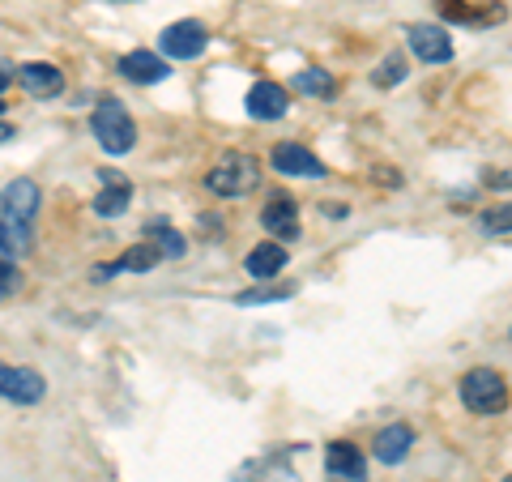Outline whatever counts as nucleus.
<instances>
[{"mask_svg": "<svg viewBox=\"0 0 512 482\" xmlns=\"http://www.w3.org/2000/svg\"><path fill=\"white\" fill-rule=\"evenodd\" d=\"M205 47H210V30L201 22H171L163 35H158V52L171 56V60H197Z\"/></svg>", "mask_w": 512, "mask_h": 482, "instance_id": "4", "label": "nucleus"}, {"mask_svg": "<svg viewBox=\"0 0 512 482\" xmlns=\"http://www.w3.org/2000/svg\"><path fill=\"white\" fill-rule=\"evenodd\" d=\"M0 116H5V103H0Z\"/></svg>", "mask_w": 512, "mask_h": 482, "instance_id": "31", "label": "nucleus"}, {"mask_svg": "<svg viewBox=\"0 0 512 482\" xmlns=\"http://www.w3.org/2000/svg\"><path fill=\"white\" fill-rule=\"evenodd\" d=\"M376 180H380V184H393V188H402V175H397V171H389V167H380V171H376Z\"/></svg>", "mask_w": 512, "mask_h": 482, "instance_id": "28", "label": "nucleus"}, {"mask_svg": "<svg viewBox=\"0 0 512 482\" xmlns=\"http://www.w3.org/2000/svg\"><path fill=\"white\" fill-rule=\"evenodd\" d=\"M483 231H491V235H512V201L483 210Z\"/></svg>", "mask_w": 512, "mask_h": 482, "instance_id": "24", "label": "nucleus"}, {"mask_svg": "<svg viewBox=\"0 0 512 482\" xmlns=\"http://www.w3.org/2000/svg\"><path fill=\"white\" fill-rule=\"evenodd\" d=\"M261 184V163H256L252 154H222L218 163L210 167V175H205V188L214 192V197H248V192Z\"/></svg>", "mask_w": 512, "mask_h": 482, "instance_id": "1", "label": "nucleus"}, {"mask_svg": "<svg viewBox=\"0 0 512 482\" xmlns=\"http://www.w3.org/2000/svg\"><path fill=\"white\" fill-rule=\"evenodd\" d=\"M18 282H22L18 269H13L9 261H0V299H9L13 291H18Z\"/></svg>", "mask_w": 512, "mask_h": 482, "instance_id": "25", "label": "nucleus"}, {"mask_svg": "<svg viewBox=\"0 0 512 482\" xmlns=\"http://www.w3.org/2000/svg\"><path fill=\"white\" fill-rule=\"evenodd\" d=\"M410 448H414V431H410L406 423L380 427V431H376V440H372V453H376V461H384V465L406 461V457H410Z\"/></svg>", "mask_w": 512, "mask_h": 482, "instance_id": "13", "label": "nucleus"}, {"mask_svg": "<svg viewBox=\"0 0 512 482\" xmlns=\"http://www.w3.org/2000/svg\"><path fill=\"white\" fill-rule=\"evenodd\" d=\"M269 163H274L278 175H299V180H325V163L308 150L299 146V141H282V146H274V154H269Z\"/></svg>", "mask_w": 512, "mask_h": 482, "instance_id": "7", "label": "nucleus"}, {"mask_svg": "<svg viewBox=\"0 0 512 482\" xmlns=\"http://www.w3.org/2000/svg\"><path fill=\"white\" fill-rule=\"evenodd\" d=\"M13 82H18V69H13L9 60H0V90H9Z\"/></svg>", "mask_w": 512, "mask_h": 482, "instance_id": "26", "label": "nucleus"}, {"mask_svg": "<svg viewBox=\"0 0 512 482\" xmlns=\"http://www.w3.org/2000/svg\"><path fill=\"white\" fill-rule=\"evenodd\" d=\"M261 222H265L269 235H278V239H299V205L286 197V192H274V197L265 201Z\"/></svg>", "mask_w": 512, "mask_h": 482, "instance_id": "11", "label": "nucleus"}, {"mask_svg": "<svg viewBox=\"0 0 512 482\" xmlns=\"http://www.w3.org/2000/svg\"><path fill=\"white\" fill-rule=\"evenodd\" d=\"M406 43H410V52L419 56L423 64H444V60H453V39H448L444 26L414 22V26L406 30Z\"/></svg>", "mask_w": 512, "mask_h": 482, "instance_id": "8", "label": "nucleus"}, {"mask_svg": "<svg viewBox=\"0 0 512 482\" xmlns=\"http://www.w3.org/2000/svg\"><path fill=\"white\" fill-rule=\"evenodd\" d=\"M103 175V192L94 197V214L99 218H120L128 210V201H133V184L120 180L116 171H99Z\"/></svg>", "mask_w": 512, "mask_h": 482, "instance_id": "14", "label": "nucleus"}, {"mask_svg": "<svg viewBox=\"0 0 512 482\" xmlns=\"http://www.w3.org/2000/svg\"><path fill=\"white\" fill-rule=\"evenodd\" d=\"M402 82H406V56H402V52L384 56V60L376 64V73H372V86L389 90V86H402Z\"/></svg>", "mask_w": 512, "mask_h": 482, "instance_id": "21", "label": "nucleus"}, {"mask_svg": "<svg viewBox=\"0 0 512 482\" xmlns=\"http://www.w3.org/2000/svg\"><path fill=\"white\" fill-rule=\"evenodd\" d=\"M5 141H13V124L0 120V146H5Z\"/></svg>", "mask_w": 512, "mask_h": 482, "instance_id": "29", "label": "nucleus"}, {"mask_svg": "<svg viewBox=\"0 0 512 482\" xmlns=\"http://www.w3.org/2000/svg\"><path fill=\"white\" fill-rule=\"evenodd\" d=\"M291 295H295L291 282H282V286H252V291H239L235 303H239V308H252V303H282Z\"/></svg>", "mask_w": 512, "mask_h": 482, "instance_id": "22", "label": "nucleus"}, {"mask_svg": "<svg viewBox=\"0 0 512 482\" xmlns=\"http://www.w3.org/2000/svg\"><path fill=\"white\" fill-rule=\"evenodd\" d=\"M158 261H163V252H158V244L150 239V244H133V248H128L120 261H116V269H120V273H146V269H154Z\"/></svg>", "mask_w": 512, "mask_h": 482, "instance_id": "19", "label": "nucleus"}, {"mask_svg": "<svg viewBox=\"0 0 512 482\" xmlns=\"http://www.w3.org/2000/svg\"><path fill=\"white\" fill-rule=\"evenodd\" d=\"M504 482H512V474H508V478H504Z\"/></svg>", "mask_w": 512, "mask_h": 482, "instance_id": "32", "label": "nucleus"}, {"mask_svg": "<svg viewBox=\"0 0 512 482\" xmlns=\"http://www.w3.org/2000/svg\"><path fill=\"white\" fill-rule=\"evenodd\" d=\"M39 201H43V192H39L35 180H13V184L0 188V218L30 227L35 214H39Z\"/></svg>", "mask_w": 512, "mask_h": 482, "instance_id": "6", "label": "nucleus"}, {"mask_svg": "<svg viewBox=\"0 0 512 482\" xmlns=\"http://www.w3.org/2000/svg\"><path fill=\"white\" fill-rule=\"evenodd\" d=\"M26 252H30V227L0 218V261L13 265V256H26Z\"/></svg>", "mask_w": 512, "mask_h": 482, "instance_id": "18", "label": "nucleus"}, {"mask_svg": "<svg viewBox=\"0 0 512 482\" xmlns=\"http://www.w3.org/2000/svg\"><path fill=\"white\" fill-rule=\"evenodd\" d=\"M325 465H329L333 478H350V482H363V478H367V461H363V453H359V448L350 444V440L329 444Z\"/></svg>", "mask_w": 512, "mask_h": 482, "instance_id": "15", "label": "nucleus"}, {"mask_svg": "<svg viewBox=\"0 0 512 482\" xmlns=\"http://www.w3.org/2000/svg\"><path fill=\"white\" fill-rule=\"evenodd\" d=\"M150 239L158 244V252H163V256H184V235L171 231L167 222H150Z\"/></svg>", "mask_w": 512, "mask_h": 482, "instance_id": "23", "label": "nucleus"}, {"mask_svg": "<svg viewBox=\"0 0 512 482\" xmlns=\"http://www.w3.org/2000/svg\"><path fill=\"white\" fill-rule=\"evenodd\" d=\"M120 77H128V82H137V86H158L171 77V64H167V56H154L150 47H137V52L120 56Z\"/></svg>", "mask_w": 512, "mask_h": 482, "instance_id": "9", "label": "nucleus"}, {"mask_svg": "<svg viewBox=\"0 0 512 482\" xmlns=\"http://www.w3.org/2000/svg\"><path fill=\"white\" fill-rule=\"evenodd\" d=\"M333 482H350V478H333Z\"/></svg>", "mask_w": 512, "mask_h": 482, "instance_id": "30", "label": "nucleus"}, {"mask_svg": "<svg viewBox=\"0 0 512 482\" xmlns=\"http://www.w3.org/2000/svg\"><path fill=\"white\" fill-rule=\"evenodd\" d=\"M291 86H295L299 94H312V99H329V94L338 90L325 69H303V73H295V82H291Z\"/></svg>", "mask_w": 512, "mask_h": 482, "instance_id": "20", "label": "nucleus"}, {"mask_svg": "<svg viewBox=\"0 0 512 482\" xmlns=\"http://www.w3.org/2000/svg\"><path fill=\"white\" fill-rule=\"evenodd\" d=\"M47 393V380L35 367H13V363H0V397L5 401H18V406H35Z\"/></svg>", "mask_w": 512, "mask_h": 482, "instance_id": "5", "label": "nucleus"}, {"mask_svg": "<svg viewBox=\"0 0 512 482\" xmlns=\"http://www.w3.org/2000/svg\"><path fill=\"white\" fill-rule=\"evenodd\" d=\"M90 128H94V141H99L107 154H128L137 146V124L116 99H103L99 107H94Z\"/></svg>", "mask_w": 512, "mask_h": 482, "instance_id": "3", "label": "nucleus"}, {"mask_svg": "<svg viewBox=\"0 0 512 482\" xmlns=\"http://www.w3.org/2000/svg\"><path fill=\"white\" fill-rule=\"evenodd\" d=\"M461 406L470 414H500L508 406V380L495 367H474L461 376Z\"/></svg>", "mask_w": 512, "mask_h": 482, "instance_id": "2", "label": "nucleus"}, {"mask_svg": "<svg viewBox=\"0 0 512 482\" xmlns=\"http://www.w3.org/2000/svg\"><path fill=\"white\" fill-rule=\"evenodd\" d=\"M286 107H291V94H286V86H278V82H256L248 90V116L252 120H282Z\"/></svg>", "mask_w": 512, "mask_h": 482, "instance_id": "12", "label": "nucleus"}, {"mask_svg": "<svg viewBox=\"0 0 512 482\" xmlns=\"http://www.w3.org/2000/svg\"><path fill=\"white\" fill-rule=\"evenodd\" d=\"M239 482H299V474L282 457H261L248 470H239Z\"/></svg>", "mask_w": 512, "mask_h": 482, "instance_id": "17", "label": "nucleus"}, {"mask_svg": "<svg viewBox=\"0 0 512 482\" xmlns=\"http://www.w3.org/2000/svg\"><path fill=\"white\" fill-rule=\"evenodd\" d=\"M120 5H124V0H120Z\"/></svg>", "mask_w": 512, "mask_h": 482, "instance_id": "33", "label": "nucleus"}, {"mask_svg": "<svg viewBox=\"0 0 512 482\" xmlns=\"http://www.w3.org/2000/svg\"><path fill=\"white\" fill-rule=\"evenodd\" d=\"M487 188H512V175L508 171H491L487 175Z\"/></svg>", "mask_w": 512, "mask_h": 482, "instance_id": "27", "label": "nucleus"}, {"mask_svg": "<svg viewBox=\"0 0 512 482\" xmlns=\"http://www.w3.org/2000/svg\"><path fill=\"white\" fill-rule=\"evenodd\" d=\"M248 273L256 282H265V278H278L282 273V265H286V248L282 244H256L252 252H248Z\"/></svg>", "mask_w": 512, "mask_h": 482, "instance_id": "16", "label": "nucleus"}, {"mask_svg": "<svg viewBox=\"0 0 512 482\" xmlns=\"http://www.w3.org/2000/svg\"><path fill=\"white\" fill-rule=\"evenodd\" d=\"M18 82L26 94H35V99H56V94H64V73L47 60L18 64Z\"/></svg>", "mask_w": 512, "mask_h": 482, "instance_id": "10", "label": "nucleus"}]
</instances>
